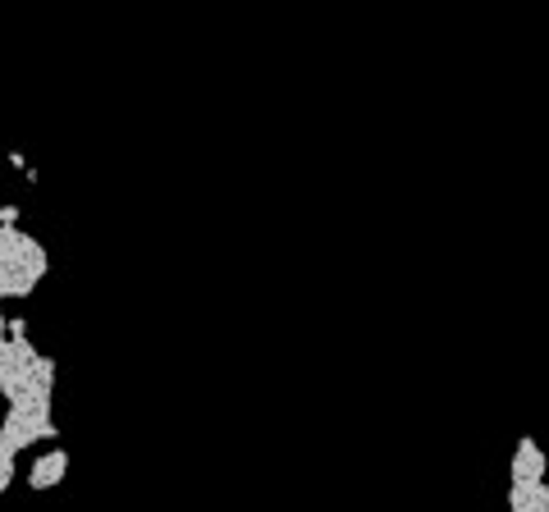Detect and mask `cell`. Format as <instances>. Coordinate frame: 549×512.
<instances>
[{
    "label": "cell",
    "mask_w": 549,
    "mask_h": 512,
    "mask_svg": "<svg viewBox=\"0 0 549 512\" xmlns=\"http://www.w3.org/2000/svg\"><path fill=\"white\" fill-rule=\"evenodd\" d=\"M64 467H69V453H64V449H51L46 458H37V462H33L28 485H33V489H51V485H60V480H64Z\"/></svg>",
    "instance_id": "7a4b0ae2"
},
{
    "label": "cell",
    "mask_w": 549,
    "mask_h": 512,
    "mask_svg": "<svg viewBox=\"0 0 549 512\" xmlns=\"http://www.w3.org/2000/svg\"><path fill=\"white\" fill-rule=\"evenodd\" d=\"M5 303V298H0ZM5 339H10V330H5V312H0V348H5Z\"/></svg>",
    "instance_id": "277c9868"
},
{
    "label": "cell",
    "mask_w": 549,
    "mask_h": 512,
    "mask_svg": "<svg viewBox=\"0 0 549 512\" xmlns=\"http://www.w3.org/2000/svg\"><path fill=\"white\" fill-rule=\"evenodd\" d=\"M0 225H19V206H0Z\"/></svg>",
    "instance_id": "3957f363"
},
{
    "label": "cell",
    "mask_w": 549,
    "mask_h": 512,
    "mask_svg": "<svg viewBox=\"0 0 549 512\" xmlns=\"http://www.w3.org/2000/svg\"><path fill=\"white\" fill-rule=\"evenodd\" d=\"M513 480H544V449L531 434H522L513 449Z\"/></svg>",
    "instance_id": "6da1fadb"
}]
</instances>
